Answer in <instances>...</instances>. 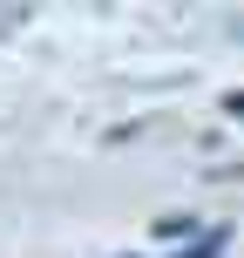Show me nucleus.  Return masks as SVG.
Instances as JSON below:
<instances>
[{
	"mask_svg": "<svg viewBox=\"0 0 244 258\" xmlns=\"http://www.w3.org/2000/svg\"><path fill=\"white\" fill-rule=\"evenodd\" d=\"M190 231H197L190 218H156V238H190Z\"/></svg>",
	"mask_w": 244,
	"mask_h": 258,
	"instance_id": "f257e3e1",
	"label": "nucleus"
},
{
	"mask_svg": "<svg viewBox=\"0 0 244 258\" xmlns=\"http://www.w3.org/2000/svg\"><path fill=\"white\" fill-rule=\"evenodd\" d=\"M231 116H244V89H237V95H231Z\"/></svg>",
	"mask_w": 244,
	"mask_h": 258,
	"instance_id": "f03ea898",
	"label": "nucleus"
}]
</instances>
